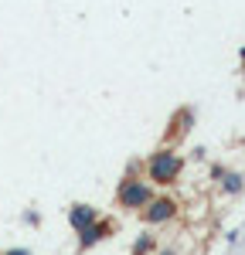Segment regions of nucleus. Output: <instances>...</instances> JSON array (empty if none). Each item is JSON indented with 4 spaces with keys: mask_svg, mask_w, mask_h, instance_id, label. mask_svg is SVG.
Segmentation results:
<instances>
[{
    "mask_svg": "<svg viewBox=\"0 0 245 255\" xmlns=\"http://www.w3.org/2000/svg\"><path fill=\"white\" fill-rule=\"evenodd\" d=\"M184 174V157L177 150H170V146H163L157 150L150 163H146V177H150V184H157V187H167V184H177Z\"/></svg>",
    "mask_w": 245,
    "mask_h": 255,
    "instance_id": "f257e3e1",
    "label": "nucleus"
},
{
    "mask_svg": "<svg viewBox=\"0 0 245 255\" xmlns=\"http://www.w3.org/2000/svg\"><path fill=\"white\" fill-rule=\"evenodd\" d=\"M150 197H153L150 184H146V180H136L133 174H126L120 180V187H116V204H120L122 211H140Z\"/></svg>",
    "mask_w": 245,
    "mask_h": 255,
    "instance_id": "f03ea898",
    "label": "nucleus"
},
{
    "mask_svg": "<svg viewBox=\"0 0 245 255\" xmlns=\"http://www.w3.org/2000/svg\"><path fill=\"white\" fill-rule=\"evenodd\" d=\"M136 215H140L143 225H167L170 218H177V201H174V197H167V194L150 197Z\"/></svg>",
    "mask_w": 245,
    "mask_h": 255,
    "instance_id": "7ed1b4c3",
    "label": "nucleus"
},
{
    "mask_svg": "<svg viewBox=\"0 0 245 255\" xmlns=\"http://www.w3.org/2000/svg\"><path fill=\"white\" fill-rule=\"evenodd\" d=\"M116 232V221H106V218H96L92 225H85L79 232V252H85V249H92V245H99L102 238H109Z\"/></svg>",
    "mask_w": 245,
    "mask_h": 255,
    "instance_id": "20e7f679",
    "label": "nucleus"
},
{
    "mask_svg": "<svg viewBox=\"0 0 245 255\" xmlns=\"http://www.w3.org/2000/svg\"><path fill=\"white\" fill-rule=\"evenodd\" d=\"M191 126H194V109H191V106H181V109L170 116V123H167V139L184 136Z\"/></svg>",
    "mask_w": 245,
    "mask_h": 255,
    "instance_id": "39448f33",
    "label": "nucleus"
},
{
    "mask_svg": "<svg viewBox=\"0 0 245 255\" xmlns=\"http://www.w3.org/2000/svg\"><path fill=\"white\" fill-rule=\"evenodd\" d=\"M99 218V211L92 208V204H72L68 208V225H72V232H82L85 225H92Z\"/></svg>",
    "mask_w": 245,
    "mask_h": 255,
    "instance_id": "423d86ee",
    "label": "nucleus"
},
{
    "mask_svg": "<svg viewBox=\"0 0 245 255\" xmlns=\"http://www.w3.org/2000/svg\"><path fill=\"white\" fill-rule=\"evenodd\" d=\"M218 184H222L225 194H242V191H245V177L242 174H232V170H225V177L218 180Z\"/></svg>",
    "mask_w": 245,
    "mask_h": 255,
    "instance_id": "0eeeda50",
    "label": "nucleus"
},
{
    "mask_svg": "<svg viewBox=\"0 0 245 255\" xmlns=\"http://www.w3.org/2000/svg\"><path fill=\"white\" fill-rule=\"evenodd\" d=\"M153 252V235H140L133 242V255H150Z\"/></svg>",
    "mask_w": 245,
    "mask_h": 255,
    "instance_id": "6e6552de",
    "label": "nucleus"
},
{
    "mask_svg": "<svg viewBox=\"0 0 245 255\" xmlns=\"http://www.w3.org/2000/svg\"><path fill=\"white\" fill-rule=\"evenodd\" d=\"M225 170H228V167H222V163H215V167H211V180H222V177H225Z\"/></svg>",
    "mask_w": 245,
    "mask_h": 255,
    "instance_id": "1a4fd4ad",
    "label": "nucleus"
},
{
    "mask_svg": "<svg viewBox=\"0 0 245 255\" xmlns=\"http://www.w3.org/2000/svg\"><path fill=\"white\" fill-rule=\"evenodd\" d=\"M0 255H31V249H7V252H0Z\"/></svg>",
    "mask_w": 245,
    "mask_h": 255,
    "instance_id": "9d476101",
    "label": "nucleus"
},
{
    "mask_svg": "<svg viewBox=\"0 0 245 255\" xmlns=\"http://www.w3.org/2000/svg\"><path fill=\"white\" fill-rule=\"evenodd\" d=\"M160 255H177V252H174V249H163V252Z\"/></svg>",
    "mask_w": 245,
    "mask_h": 255,
    "instance_id": "9b49d317",
    "label": "nucleus"
}]
</instances>
